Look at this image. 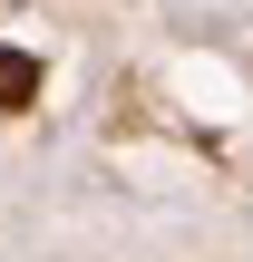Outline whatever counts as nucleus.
Instances as JSON below:
<instances>
[{"instance_id":"f257e3e1","label":"nucleus","mask_w":253,"mask_h":262,"mask_svg":"<svg viewBox=\"0 0 253 262\" xmlns=\"http://www.w3.org/2000/svg\"><path fill=\"white\" fill-rule=\"evenodd\" d=\"M29 97H39V58L29 49H0V117H20Z\"/></svg>"}]
</instances>
